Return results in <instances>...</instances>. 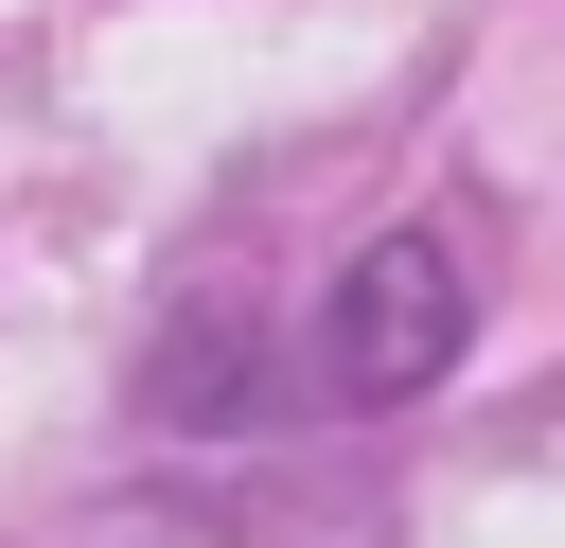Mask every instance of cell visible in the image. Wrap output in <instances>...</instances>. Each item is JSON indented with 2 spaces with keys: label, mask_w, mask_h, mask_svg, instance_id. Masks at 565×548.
Wrapping results in <instances>:
<instances>
[{
  "label": "cell",
  "mask_w": 565,
  "mask_h": 548,
  "mask_svg": "<svg viewBox=\"0 0 565 548\" xmlns=\"http://www.w3.org/2000/svg\"><path fill=\"white\" fill-rule=\"evenodd\" d=\"M318 371H335L353 407H406V389H441V371H459V247H441V230H388V247L335 283V318H318Z\"/></svg>",
  "instance_id": "1"
}]
</instances>
